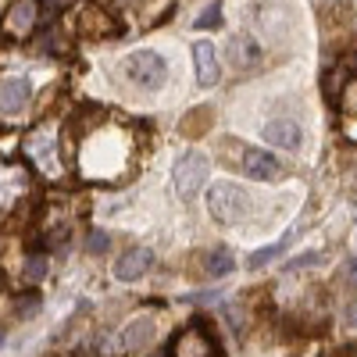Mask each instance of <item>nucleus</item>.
I'll list each match as a JSON object with an SVG mask.
<instances>
[{
  "label": "nucleus",
  "instance_id": "27",
  "mask_svg": "<svg viewBox=\"0 0 357 357\" xmlns=\"http://www.w3.org/2000/svg\"><path fill=\"white\" fill-rule=\"evenodd\" d=\"M350 357H357V350H350Z\"/></svg>",
  "mask_w": 357,
  "mask_h": 357
},
{
  "label": "nucleus",
  "instance_id": "14",
  "mask_svg": "<svg viewBox=\"0 0 357 357\" xmlns=\"http://www.w3.org/2000/svg\"><path fill=\"white\" fill-rule=\"evenodd\" d=\"M154 340V318H132L126 329H122V336H118V347L122 350H139V347H146Z\"/></svg>",
  "mask_w": 357,
  "mask_h": 357
},
{
  "label": "nucleus",
  "instance_id": "12",
  "mask_svg": "<svg viewBox=\"0 0 357 357\" xmlns=\"http://www.w3.org/2000/svg\"><path fill=\"white\" fill-rule=\"evenodd\" d=\"M36 15H40L36 0H15L8 18H4V29L11 36H29V33H33V25H36Z\"/></svg>",
  "mask_w": 357,
  "mask_h": 357
},
{
  "label": "nucleus",
  "instance_id": "22",
  "mask_svg": "<svg viewBox=\"0 0 357 357\" xmlns=\"http://www.w3.org/2000/svg\"><path fill=\"white\" fill-rule=\"evenodd\" d=\"M340 79H343L340 72H329V75H325V93H329L333 100L340 97Z\"/></svg>",
  "mask_w": 357,
  "mask_h": 357
},
{
  "label": "nucleus",
  "instance_id": "10",
  "mask_svg": "<svg viewBox=\"0 0 357 357\" xmlns=\"http://www.w3.org/2000/svg\"><path fill=\"white\" fill-rule=\"evenodd\" d=\"M261 61H264V50L250 33L232 36V65H236V72H254V68H261Z\"/></svg>",
  "mask_w": 357,
  "mask_h": 357
},
{
  "label": "nucleus",
  "instance_id": "20",
  "mask_svg": "<svg viewBox=\"0 0 357 357\" xmlns=\"http://www.w3.org/2000/svg\"><path fill=\"white\" fill-rule=\"evenodd\" d=\"M279 250H282V243H272V247H264V250H257V254L250 257V268H264V264H272V261L279 257Z\"/></svg>",
  "mask_w": 357,
  "mask_h": 357
},
{
  "label": "nucleus",
  "instance_id": "5",
  "mask_svg": "<svg viewBox=\"0 0 357 357\" xmlns=\"http://www.w3.org/2000/svg\"><path fill=\"white\" fill-rule=\"evenodd\" d=\"M207 158L200 151H186L183 158L175 161V172H172V183H175V193L178 197H197L207 183Z\"/></svg>",
  "mask_w": 357,
  "mask_h": 357
},
{
  "label": "nucleus",
  "instance_id": "23",
  "mask_svg": "<svg viewBox=\"0 0 357 357\" xmlns=\"http://www.w3.org/2000/svg\"><path fill=\"white\" fill-rule=\"evenodd\" d=\"M343 282L357 289V257H350V261L343 264Z\"/></svg>",
  "mask_w": 357,
  "mask_h": 357
},
{
  "label": "nucleus",
  "instance_id": "19",
  "mask_svg": "<svg viewBox=\"0 0 357 357\" xmlns=\"http://www.w3.org/2000/svg\"><path fill=\"white\" fill-rule=\"evenodd\" d=\"M107 247H111V236H107L104 229H93V232L86 236V250H89V254H104Z\"/></svg>",
  "mask_w": 357,
  "mask_h": 357
},
{
  "label": "nucleus",
  "instance_id": "1",
  "mask_svg": "<svg viewBox=\"0 0 357 357\" xmlns=\"http://www.w3.org/2000/svg\"><path fill=\"white\" fill-rule=\"evenodd\" d=\"M129 161V136L122 129L93 132L82 143V175L89 178H111Z\"/></svg>",
  "mask_w": 357,
  "mask_h": 357
},
{
  "label": "nucleus",
  "instance_id": "18",
  "mask_svg": "<svg viewBox=\"0 0 357 357\" xmlns=\"http://www.w3.org/2000/svg\"><path fill=\"white\" fill-rule=\"evenodd\" d=\"M43 275H47V257L43 254H33V257L25 261V279L29 282H40Z\"/></svg>",
  "mask_w": 357,
  "mask_h": 357
},
{
  "label": "nucleus",
  "instance_id": "4",
  "mask_svg": "<svg viewBox=\"0 0 357 357\" xmlns=\"http://www.w3.org/2000/svg\"><path fill=\"white\" fill-rule=\"evenodd\" d=\"M122 72L139 89H161L165 79H168V61L158 50H132L122 61Z\"/></svg>",
  "mask_w": 357,
  "mask_h": 357
},
{
  "label": "nucleus",
  "instance_id": "26",
  "mask_svg": "<svg viewBox=\"0 0 357 357\" xmlns=\"http://www.w3.org/2000/svg\"><path fill=\"white\" fill-rule=\"evenodd\" d=\"M0 347H4V333H0Z\"/></svg>",
  "mask_w": 357,
  "mask_h": 357
},
{
  "label": "nucleus",
  "instance_id": "2",
  "mask_svg": "<svg viewBox=\"0 0 357 357\" xmlns=\"http://www.w3.org/2000/svg\"><path fill=\"white\" fill-rule=\"evenodd\" d=\"M207 211L218 225H240L250 211V197L232 183H215L207 190Z\"/></svg>",
  "mask_w": 357,
  "mask_h": 357
},
{
  "label": "nucleus",
  "instance_id": "11",
  "mask_svg": "<svg viewBox=\"0 0 357 357\" xmlns=\"http://www.w3.org/2000/svg\"><path fill=\"white\" fill-rule=\"evenodd\" d=\"M193 65H197V82H200V86H215V82L222 79L218 54H215V47L207 43V40L193 43Z\"/></svg>",
  "mask_w": 357,
  "mask_h": 357
},
{
  "label": "nucleus",
  "instance_id": "16",
  "mask_svg": "<svg viewBox=\"0 0 357 357\" xmlns=\"http://www.w3.org/2000/svg\"><path fill=\"white\" fill-rule=\"evenodd\" d=\"M211 122H215V114H211V107H200L193 118H186L183 122V129L190 132V136H197L200 129H211Z\"/></svg>",
  "mask_w": 357,
  "mask_h": 357
},
{
  "label": "nucleus",
  "instance_id": "9",
  "mask_svg": "<svg viewBox=\"0 0 357 357\" xmlns=\"http://www.w3.org/2000/svg\"><path fill=\"white\" fill-rule=\"evenodd\" d=\"M29 97H33V86H29L25 75H4L0 79V111L4 114H15L29 104Z\"/></svg>",
  "mask_w": 357,
  "mask_h": 357
},
{
  "label": "nucleus",
  "instance_id": "25",
  "mask_svg": "<svg viewBox=\"0 0 357 357\" xmlns=\"http://www.w3.org/2000/svg\"><path fill=\"white\" fill-rule=\"evenodd\" d=\"M347 325H350V329H357V304L347 307Z\"/></svg>",
  "mask_w": 357,
  "mask_h": 357
},
{
  "label": "nucleus",
  "instance_id": "3",
  "mask_svg": "<svg viewBox=\"0 0 357 357\" xmlns=\"http://www.w3.org/2000/svg\"><path fill=\"white\" fill-rule=\"evenodd\" d=\"M168 357H222L218 336L204 318H193L168 347Z\"/></svg>",
  "mask_w": 357,
  "mask_h": 357
},
{
  "label": "nucleus",
  "instance_id": "28",
  "mask_svg": "<svg viewBox=\"0 0 357 357\" xmlns=\"http://www.w3.org/2000/svg\"><path fill=\"white\" fill-rule=\"evenodd\" d=\"M54 4H57V0H54Z\"/></svg>",
  "mask_w": 357,
  "mask_h": 357
},
{
  "label": "nucleus",
  "instance_id": "24",
  "mask_svg": "<svg viewBox=\"0 0 357 357\" xmlns=\"http://www.w3.org/2000/svg\"><path fill=\"white\" fill-rule=\"evenodd\" d=\"M40 311V296H25V301L18 304V314L25 318V314H36Z\"/></svg>",
  "mask_w": 357,
  "mask_h": 357
},
{
  "label": "nucleus",
  "instance_id": "15",
  "mask_svg": "<svg viewBox=\"0 0 357 357\" xmlns=\"http://www.w3.org/2000/svg\"><path fill=\"white\" fill-rule=\"evenodd\" d=\"M232 268H236V257H232V250H229V247H215V250H207L204 272L211 275V279H222V275H229Z\"/></svg>",
  "mask_w": 357,
  "mask_h": 357
},
{
  "label": "nucleus",
  "instance_id": "17",
  "mask_svg": "<svg viewBox=\"0 0 357 357\" xmlns=\"http://www.w3.org/2000/svg\"><path fill=\"white\" fill-rule=\"evenodd\" d=\"M193 25H197V29H218V25H222V4H207Z\"/></svg>",
  "mask_w": 357,
  "mask_h": 357
},
{
  "label": "nucleus",
  "instance_id": "7",
  "mask_svg": "<svg viewBox=\"0 0 357 357\" xmlns=\"http://www.w3.org/2000/svg\"><path fill=\"white\" fill-rule=\"evenodd\" d=\"M25 151H29V158H33L47 175H57L61 172V154H57V136L50 132V129H36L33 136L25 139Z\"/></svg>",
  "mask_w": 357,
  "mask_h": 357
},
{
  "label": "nucleus",
  "instance_id": "21",
  "mask_svg": "<svg viewBox=\"0 0 357 357\" xmlns=\"http://www.w3.org/2000/svg\"><path fill=\"white\" fill-rule=\"evenodd\" d=\"M321 261V254L314 250V254H304V257H296V261H289V272H301V268H311V264H318Z\"/></svg>",
  "mask_w": 357,
  "mask_h": 357
},
{
  "label": "nucleus",
  "instance_id": "13",
  "mask_svg": "<svg viewBox=\"0 0 357 357\" xmlns=\"http://www.w3.org/2000/svg\"><path fill=\"white\" fill-rule=\"evenodd\" d=\"M264 139L282 146V151H301L304 132H301V126H296V122H289V118H275V122L264 126Z\"/></svg>",
  "mask_w": 357,
  "mask_h": 357
},
{
  "label": "nucleus",
  "instance_id": "8",
  "mask_svg": "<svg viewBox=\"0 0 357 357\" xmlns=\"http://www.w3.org/2000/svg\"><path fill=\"white\" fill-rule=\"evenodd\" d=\"M151 264H154L151 250H146V247H132V250H126L122 257L114 261V279L118 282H136V279H143L146 272H151Z\"/></svg>",
  "mask_w": 357,
  "mask_h": 357
},
{
  "label": "nucleus",
  "instance_id": "6",
  "mask_svg": "<svg viewBox=\"0 0 357 357\" xmlns=\"http://www.w3.org/2000/svg\"><path fill=\"white\" fill-rule=\"evenodd\" d=\"M240 168H243L250 178H257V183H279V178L286 175V165H282L275 154L261 151V146H247Z\"/></svg>",
  "mask_w": 357,
  "mask_h": 357
}]
</instances>
